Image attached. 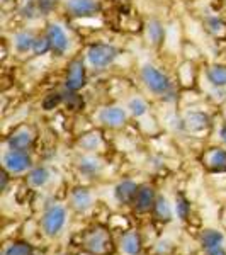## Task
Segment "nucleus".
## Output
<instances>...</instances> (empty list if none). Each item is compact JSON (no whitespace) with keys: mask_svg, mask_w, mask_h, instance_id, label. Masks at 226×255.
<instances>
[{"mask_svg":"<svg viewBox=\"0 0 226 255\" xmlns=\"http://www.w3.org/2000/svg\"><path fill=\"white\" fill-rule=\"evenodd\" d=\"M141 79L146 87L157 96H165V94L170 92V79L153 65H145L141 68Z\"/></svg>","mask_w":226,"mask_h":255,"instance_id":"obj_1","label":"nucleus"},{"mask_svg":"<svg viewBox=\"0 0 226 255\" xmlns=\"http://www.w3.org/2000/svg\"><path fill=\"white\" fill-rule=\"evenodd\" d=\"M117 58V48L108 43L90 44L87 49V60L94 68H106Z\"/></svg>","mask_w":226,"mask_h":255,"instance_id":"obj_2","label":"nucleus"},{"mask_svg":"<svg viewBox=\"0 0 226 255\" xmlns=\"http://www.w3.org/2000/svg\"><path fill=\"white\" fill-rule=\"evenodd\" d=\"M67 223V209L60 204H53L49 206L43 215L41 220V226H43V232L49 237H55L61 232V228Z\"/></svg>","mask_w":226,"mask_h":255,"instance_id":"obj_3","label":"nucleus"},{"mask_svg":"<svg viewBox=\"0 0 226 255\" xmlns=\"http://www.w3.org/2000/svg\"><path fill=\"white\" fill-rule=\"evenodd\" d=\"M87 82V72L82 58H73L67 67V77H65V87L68 92H79L85 87Z\"/></svg>","mask_w":226,"mask_h":255,"instance_id":"obj_4","label":"nucleus"},{"mask_svg":"<svg viewBox=\"0 0 226 255\" xmlns=\"http://www.w3.org/2000/svg\"><path fill=\"white\" fill-rule=\"evenodd\" d=\"M2 162H3V168L9 174H22V172L29 170L32 165V160L27 155V151H19V150L5 151Z\"/></svg>","mask_w":226,"mask_h":255,"instance_id":"obj_5","label":"nucleus"},{"mask_svg":"<svg viewBox=\"0 0 226 255\" xmlns=\"http://www.w3.org/2000/svg\"><path fill=\"white\" fill-rule=\"evenodd\" d=\"M46 36L51 43V51L53 55L56 56H63L65 53L68 51L70 46V41L67 32L63 31V27L58 26V24H49L48 29H46Z\"/></svg>","mask_w":226,"mask_h":255,"instance_id":"obj_6","label":"nucleus"},{"mask_svg":"<svg viewBox=\"0 0 226 255\" xmlns=\"http://www.w3.org/2000/svg\"><path fill=\"white\" fill-rule=\"evenodd\" d=\"M65 5L73 17H92L101 10L97 0H67Z\"/></svg>","mask_w":226,"mask_h":255,"instance_id":"obj_7","label":"nucleus"},{"mask_svg":"<svg viewBox=\"0 0 226 255\" xmlns=\"http://www.w3.org/2000/svg\"><path fill=\"white\" fill-rule=\"evenodd\" d=\"M99 121L109 128H119L126 123V111L117 106H108L99 113Z\"/></svg>","mask_w":226,"mask_h":255,"instance_id":"obj_8","label":"nucleus"},{"mask_svg":"<svg viewBox=\"0 0 226 255\" xmlns=\"http://www.w3.org/2000/svg\"><path fill=\"white\" fill-rule=\"evenodd\" d=\"M34 141V136L27 128H19L14 133L10 134L9 139H7V145H9V150H19V151H27Z\"/></svg>","mask_w":226,"mask_h":255,"instance_id":"obj_9","label":"nucleus"},{"mask_svg":"<svg viewBox=\"0 0 226 255\" xmlns=\"http://www.w3.org/2000/svg\"><path fill=\"white\" fill-rule=\"evenodd\" d=\"M111 245V238L104 230H96L87 238V249L96 255H104Z\"/></svg>","mask_w":226,"mask_h":255,"instance_id":"obj_10","label":"nucleus"},{"mask_svg":"<svg viewBox=\"0 0 226 255\" xmlns=\"http://www.w3.org/2000/svg\"><path fill=\"white\" fill-rule=\"evenodd\" d=\"M155 203H157V196H155L153 187L150 186H139L136 199H134V208L138 209L139 213H146L150 209H153Z\"/></svg>","mask_w":226,"mask_h":255,"instance_id":"obj_11","label":"nucleus"},{"mask_svg":"<svg viewBox=\"0 0 226 255\" xmlns=\"http://www.w3.org/2000/svg\"><path fill=\"white\" fill-rule=\"evenodd\" d=\"M204 163L211 172L221 174L226 172V150L223 148H211L206 155H204Z\"/></svg>","mask_w":226,"mask_h":255,"instance_id":"obj_12","label":"nucleus"},{"mask_svg":"<svg viewBox=\"0 0 226 255\" xmlns=\"http://www.w3.org/2000/svg\"><path fill=\"white\" fill-rule=\"evenodd\" d=\"M138 189H139V186H136L133 180H122V182H119L116 186L114 194H116V199L121 204H134Z\"/></svg>","mask_w":226,"mask_h":255,"instance_id":"obj_13","label":"nucleus"},{"mask_svg":"<svg viewBox=\"0 0 226 255\" xmlns=\"http://www.w3.org/2000/svg\"><path fill=\"white\" fill-rule=\"evenodd\" d=\"M70 203H72V206L75 208L77 211H85V209H89L92 206V194H90L89 189L79 187L72 192Z\"/></svg>","mask_w":226,"mask_h":255,"instance_id":"obj_14","label":"nucleus"},{"mask_svg":"<svg viewBox=\"0 0 226 255\" xmlns=\"http://www.w3.org/2000/svg\"><path fill=\"white\" fill-rule=\"evenodd\" d=\"M221 245H223V235L215 230H208L203 235V247L209 255H215L221 252Z\"/></svg>","mask_w":226,"mask_h":255,"instance_id":"obj_15","label":"nucleus"},{"mask_svg":"<svg viewBox=\"0 0 226 255\" xmlns=\"http://www.w3.org/2000/svg\"><path fill=\"white\" fill-rule=\"evenodd\" d=\"M121 250L126 255H138L141 252V238L136 232H128L121 238Z\"/></svg>","mask_w":226,"mask_h":255,"instance_id":"obj_16","label":"nucleus"},{"mask_svg":"<svg viewBox=\"0 0 226 255\" xmlns=\"http://www.w3.org/2000/svg\"><path fill=\"white\" fill-rule=\"evenodd\" d=\"M184 126L189 131H201L206 129L209 126V118L204 113H187V116L184 118Z\"/></svg>","mask_w":226,"mask_h":255,"instance_id":"obj_17","label":"nucleus"},{"mask_svg":"<svg viewBox=\"0 0 226 255\" xmlns=\"http://www.w3.org/2000/svg\"><path fill=\"white\" fill-rule=\"evenodd\" d=\"M34 41H36V38L29 31H20L14 36V44H15V49H17L19 53H27L29 49H32V46H34Z\"/></svg>","mask_w":226,"mask_h":255,"instance_id":"obj_18","label":"nucleus"},{"mask_svg":"<svg viewBox=\"0 0 226 255\" xmlns=\"http://www.w3.org/2000/svg\"><path fill=\"white\" fill-rule=\"evenodd\" d=\"M208 80L215 87H226V65H213V67H209Z\"/></svg>","mask_w":226,"mask_h":255,"instance_id":"obj_19","label":"nucleus"},{"mask_svg":"<svg viewBox=\"0 0 226 255\" xmlns=\"http://www.w3.org/2000/svg\"><path fill=\"white\" fill-rule=\"evenodd\" d=\"M146 36L153 46H158V44L162 43L163 41V26L160 24V20L153 19L146 24Z\"/></svg>","mask_w":226,"mask_h":255,"instance_id":"obj_20","label":"nucleus"},{"mask_svg":"<svg viewBox=\"0 0 226 255\" xmlns=\"http://www.w3.org/2000/svg\"><path fill=\"white\" fill-rule=\"evenodd\" d=\"M153 213L160 221L172 220V208L165 197H157V203H155V206H153Z\"/></svg>","mask_w":226,"mask_h":255,"instance_id":"obj_21","label":"nucleus"},{"mask_svg":"<svg viewBox=\"0 0 226 255\" xmlns=\"http://www.w3.org/2000/svg\"><path fill=\"white\" fill-rule=\"evenodd\" d=\"M49 180V172L46 167H36L29 174V184L32 187H43Z\"/></svg>","mask_w":226,"mask_h":255,"instance_id":"obj_22","label":"nucleus"},{"mask_svg":"<svg viewBox=\"0 0 226 255\" xmlns=\"http://www.w3.org/2000/svg\"><path fill=\"white\" fill-rule=\"evenodd\" d=\"M3 255H32V247L26 242H15L7 247Z\"/></svg>","mask_w":226,"mask_h":255,"instance_id":"obj_23","label":"nucleus"},{"mask_svg":"<svg viewBox=\"0 0 226 255\" xmlns=\"http://www.w3.org/2000/svg\"><path fill=\"white\" fill-rule=\"evenodd\" d=\"M49 51H51V43H49L48 36H38L34 41V46H32V53L36 56H43Z\"/></svg>","mask_w":226,"mask_h":255,"instance_id":"obj_24","label":"nucleus"},{"mask_svg":"<svg viewBox=\"0 0 226 255\" xmlns=\"http://www.w3.org/2000/svg\"><path fill=\"white\" fill-rule=\"evenodd\" d=\"M63 101H65V97L61 96L60 92H51V94H48V96L43 99L41 106H43V109H44V111H53L55 108H58V106H60Z\"/></svg>","mask_w":226,"mask_h":255,"instance_id":"obj_25","label":"nucleus"},{"mask_svg":"<svg viewBox=\"0 0 226 255\" xmlns=\"http://www.w3.org/2000/svg\"><path fill=\"white\" fill-rule=\"evenodd\" d=\"M128 109L131 111V114H133L134 118H139V116H143V114H146L148 106L141 97H133L128 104Z\"/></svg>","mask_w":226,"mask_h":255,"instance_id":"obj_26","label":"nucleus"},{"mask_svg":"<svg viewBox=\"0 0 226 255\" xmlns=\"http://www.w3.org/2000/svg\"><path fill=\"white\" fill-rule=\"evenodd\" d=\"M80 170L84 172V174L94 175L101 170V163H99V160H96V158H82L80 160Z\"/></svg>","mask_w":226,"mask_h":255,"instance_id":"obj_27","label":"nucleus"},{"mask_svg":"<svg viewBox=\"0 0 226 255\" xmlns=\"http://www.w3.org/2000/svg\"><path fill=\"white\" fill-rule=\"evenodd\" d=\"M65 104H67V109L70 111H79L84 108V99L77 92H68L67 97H65Z\"/></svg>","mask_w":226,"mask_h":255,"instance_id":"obj_28","label":"nucleus"},{"mask_svg":"<svg viewBox=\"0 0 226 255\" xmlns=\"http://www.w3.org/2000/svg\"><path fill=\"white\" fill-rule=\"evenodd\" d=\"M60 0H36V5H38V12L43 15L51 14L53 10L56 9Z\"/></svg>","mask_w":226,"mask_h":255,"instance_id":"obj_29","label":"nucleus"},{"mask_svg":"<svg viewBox=\"0 0 226 255\" xmlns=\"http://www.w3.org/2000/svg\"><path fill=\"white\" fill-rule=\"evenodd\" d=\"M80 145L82 148H85V150H96V148L101 145V136H99L97 133L85 134V136L80 139Z\"/></svg>","mask_w":226,"mask_h":255,"instance_id":"obj_30","label":"nucleus"},{"mask_svg":"<svg viewBox=\"0 0 226 255\" xmlns=\"http://www.w3.org/2000/svg\"><path fill=\"white\" fill-rule=\"evenodd\" d=\"M175 209H177V215L180 220H186L189 216V211H191V204L184 196H177V204H175Z\"/></svg>","mask_w":226,"mask_h":255,"instance_id":"obj_31","label":"nucleus"},{"mask_svg":"<svg viewBox=\"0 0 226 255\" xmlns=\"http://www.w3.org/2000/svg\"><path fill=\"white\" fill-rule=\"evenodd\" d=\"M220 134H221V139H223V143L226 145V126H225V128H221Z\"/></svg>","mask_w":226,"mask_h":255,"instance_id":"obj_32","label":"nucleus"},{"mask_svg":"<svg viewBox=\"0 0 226 255\" xmlns=\"http://www.w3.org/2000/svg\"><path fill=\"white\" fill-rule=\"evenodd\" d=\"M215 255H225L223 252H218V254H215Z\"/></svg>","mask_w":226,"mask_h":255,"instance_id":"obj_33","label":"nucleus"}]
</instances>
